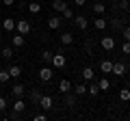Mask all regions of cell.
Wrapping results in <instances>:
<instances>
[{
    "mask_svg": "<svg viewBox=\"0 0 130 121\" xmlns=\"http://www.w3.org/2000/svg\"><path fill=\"white\" fill-rule=\"evenodd\" d=\"M52 67H54V69H63L65 65H67V58H65V54L63 52H54V54H52Z\"/></svg>",
    "mask_w": 130,
    "mask_h": 121,
    "instance_id": "cell-1",
    "label": "cell"
},
{
    "mask_svg": "<svg viewBox=\"0 0 130 121\" xmlns=\"http://www.w3.org/2000/svg\"><path fill=\"white\" fill-rule=\"evenodd\" d=\"M15 30L26 37V35L30 33V22H28V19H18V22H15Z\"/></svg>",
    "mask_w": 130,
    "mask_h": 121,
    "instance_id": "cell-2",
    "label": "cell"
},
{
    "mask_svg": "<svg viewBox=\"0 0 130 121\" xmlns=\"http://www.w3.org/2000/svg\"><path fill=\"white\" fill-rule=\"evenodd\" d=\"M39 108H41V110H52V108H54V99H52L50 95H41V99H39Z\"/></svg>",
    "mask_w": 130,
    "mask_h": 121,
    "instance_id": "cell-3",
    "label": "cell"
},
{
    "mask_svg": "<svg viewBox=\"0 0 130 121\" xmlns=\"http://www.w3.org/2000/svg\"><path fill=\"white\" fill-rule=\"evenodd\" d=\"M111 74H115L117 78H124V76L128 74V67H126L124 63H113V71Z\"/></svg>",
    "mask_w": 130,
    "mask_h": 121,
    "instance_id": "cell-4",
    "label": "cell"
},
{
    "mask_svg": "<svg viewBox=\"0 0 130 121\" xmlns=\"http://www.w3.org/2000/svg\"><path fill=\"white\" fill-rule=\"evenodd\" d=\"M100 46H102L106 52H113V50H115V39H113V37H102V39H100Z\"/></svg>",
    "mask_w": 130,
    "mask_h": 121,
    "instance_id": "cell-5",
    "label": "cell"
},
{
    "mask_svg": "<svg viewBox=\"0 0 130 121\" xmlns=\"http://www.w3.org/2000/svg\"><path fill=\"white\" fill-rule=\"evenodd\" d=\"M2 30H5V33H15V19L13 17H5L2 19Z\"/></svg>",
    "mask_w": 130,
    "mask_h": 121,
    "instance_id": "cell-6",
    "label": "cell"
},
{
    "mask_svg": "<svg viewBox=\"0 0 130 121\" xmlns=\"http://www.w3.org/2000/svg\"><path fill=\"white\" fill-rule=\"evenodd\" d=\"M61 24H63V19H61L59 15H52V17L48 19V28H50V30H59Z\"/></svg>",
    "mask_w": 130,
    "mask_h": 121,
    "instance_id": "cell-7",
    "label": "cell"
},
{
    "mask_svg": "<svg viewBox=\"0 0 130 121\" xmlns=\"http://www.w3.org/2000/svg\"><path fill=\"white\" fill-rule=\"evenodd\" d=\"M39 80H41V82H50L52 80V69L50 67H41V69H39Z\"/></svg>",
    "mask_w": 130,
    "mask_h": 121,
    "instance_id": "cell-8",
    "label": "cell"
},
{
    "mask_svg": "<svg viewBox=\"0 0 130 121\" xmlns=\"http://www.w3.org/2000/svg\"><path fill=\"white\" fill-rule=\"evenodd\" d=\"M11 43H13V48H22L24 43H26V39H24V35H20V33H11Z\"/></svg>",
    "mask_w": 130,
    "mask_h": 121,
    "instance_id": "cell-9",
    "label": "cell"
},
{
    "mask_svg": "<svg viewBox=\"0 0 130 121\" xmlns=\"http://www.w3.org/2000/svg\"><path fill=\"white\" fill-rule=\"evenodd\" d=\"M74 24L80 28V30H87V26H89V22H87L85 15H74Z\"/></svg>",
    "mask_w": 130,
    "mask_h": 121,
    "instance_id": "cell-10",
    "label": "cell"
},
{
    "mask_svg": "<svg viewBox=\"0 0 130 121\" xmlns=\"http://www.w3.org/2000/svg\"><path fill=\"white\" fill-rule=\"evenodd\" d=\"M80 76H83V80H85V82H91V80H93V76H95V71H93V67H83V74H80Z\"/></svg>",
    "mask_w": 130,
    "mask_h": 121,
    "instance_id": "cell-11",
    "label": "cell"
},
{
    "mask_svg": "<svg viewBox=\"0 0 130 121\" xmlns=\"http://www.w3.org/2000/svg\"><path fill=\"white\" fill-rule=\"evenodd\" d=\"M11 93H13V97H24V93H26V87L24 84H13V89H11Z\"/></svg>",
    "mask_w": 130,
    "mask_h": 121,
    "instance_id": "cell-12",
    "label": "cell"
},
{
    "mask_svg": "<svg viewBox=\"0 0 130 121\" xmlns=\"http://www.w3.org/2000/svg\"><path fill=\"white\" fill-rule=\"evenodd\" d=\"M67 91H72V82H70L67 78H63V80L59 82V93H63V95H65Z\"/></svg>",
    "mask_w": 130,
    "mask_h": 121,
    "instance_id": "cell-13",
    "label": "cell"
},
{
    "mask_svg": "<svg viewBox=\"0 0 130 121\" xmlns=\"http://www.w3.org/2000/svg\"><path fill=\"white\" fill-rule=\"evenodd\" d=\"M13 108L15 112H24V108H26V104H24V97H15V102H13Z\"/></svg>",
    "mask_w": 130,
    "mask_h": 121,
    "instance_id": "cell-14",
    "label": "cell"
},
{
    "mask_svg": "<svg viewBox=\"0 0 130 121\" xmlns=\"http://www.w3.org/2000/svg\"><path fill=\"white\" fill-rule=\"evenodd\" d=\"M65 106H67V108H74L76 106V93H70V91L65 93Z\"/></svg>",
    "mask_w": 130,
    "mask_h": 121,
    "instance_id": "cell-15",
    "label": "cell"
},
{
    "mask_svg": "<svg viewBox=\"0 0 130 121\" xmlns=\"http://www.w3.org/2000/svg\"><path fill=\"white\" fill-rule=\"evenodd\" d=\"M61 43H63V46H72V43H74V35L72 33H63L61 35Z\"/></svg>",
    "mask_w": 130,
    "mask_h": 121,
    "instance_id": "cell-16",
    "label": "cell"
},
{
    "mask_svg": "<svg viewBox=\"0 0 130 121\" xmlns=\"http://www.w3.org/2000/svg\"><path fill=\"white\" fill-rule=\"evenodd\" d=\"M100 71H102V74H111L113 71V63L111 61H102V63H100Z\"/></svg>",
    "mask_w": 130,
    "mask_h": 121,
    "instance_id": "cell-17",
    "label": "cell"
},
{
    "mask_svg": "<svg viewBox=\"0 0 130 121\" xmlns=\"http://www.w3.org/2000/svg\"><path fill=\"white\" fill-rule=\"evenodd\" d=\"M9 76L11 78H20V76H22V67L20 65H11L9 67Z\"/></svg>",
    "mask_w": 130,
    "mask_h": 121,
    "instance_id": "cell-18",
    "label": "cell"
},
{
    "mask_svg": "<svg viewBox=\"0 0 130 121\" xmlns=\"http://www.w3.org/2000/svg\"><path fill=\"white\" fill-rule=\"evenodd\" d=\"M93 13H98V15H102L104 11H106V5H104V2H93Z\"/></svg>",
    "mask_w": 130,
    "mask_h": 121,
    "instance_id": "cell-19",
    "label": "cell"
},
{
    "mask_svg": "<svg viewBox=\"0 0 130 121\" xmlns=\"http://www.w3.org/2000/svg\"><path fill=\"white\" fill-rule=\"evenodd\" d=\"M65 7H67V2H65V0H54V2H52V9H54L56 13H61Z\"/></svg>",
    "mask_w": 130,
    "mask_h": 121,
    "instance_id": "cell-20",
    "label": "cell"
},
{
    "mask_svg": "<svg viewBox=\"0 0 130 121\" xmlns=\"http://www.w3.org/2000/svg\"><path fill=\"white\" fill-rule=\"evenodd\" d=\"M93 26H95L98 30H104V28L108 26V22H106L104 17H98V19H93Z\"/></svg>",
    "mask_w": 130,
    "mask_h": 121,
    "instance_id": "cell-21",
    "label": "cell"
},
{
    "mask_svg": "<svg viewBox=\"0 0 130 121\" xmlns=\"http://www.w3.org/2000/svg\"><path fill=\"white\" fill-rule=\"evenodd\" d=\"M28 11H30L32 15L41 13V2H30V5H28Z\"/></svg>",
    "mask_w": 130,
    "mask_h": 121,
    "instance_id": "cell-22",
    "label": "cell"
},
{
    "mask_svg": "<svg viewBox=\"0 0 130 121\" xmlns=\"http://www.w3.org/2000/svg\"><path fill=\"white\" fill-rule=\"evenodd\" d=\"M39 99H41V91H39V89H32V91H30V102L32 104H39Z\"/></svg>",
    "mask_w": 130,
    "mask_h": 121,
    "instance_id": "cell-23",
    "label": "cell"
},
{
    "mask_svg": "<svg viewBox=\"0 0 130 121\" xmlns=\"http://www.w3.org/2000/svg\"><path fill=\"white\" fill-rule=\"evenodd\" d=\"M0 56H2L5 61L13 58V48H2V52H0Z\"/></svg>",
    "mask_w": 130,
    "mask_h": 121,
    "instance_id": "cell-24",
    "label": "cell"
},
{
    "mask_svg": "<svg viewBox=\"0 0 130 121\" xmlns=\"http://www.w3.org/2000/svg\"><path fill=\"white\" fill-rule=\"evenodd\" d=\"M74 93L76 95H85V93H87V84H85V82L76 84V87H74Z\"/></svg>",
    "mask_w": 130,
    "mask_h": 121,
    "instance_id": "cell-25",
    "label": "cell"
},
{
    "mask_svg": "<svg viewBox=\"0 0 130 121\" xmlns=\"http://www.w3.org/2000/svg\"><path fill=\"white\" fill-rule=\"evenodd\" d=\"M87 93L91 95V97H95V95L100 93V87H98V84H93V82H91V84H89V87H87Z\"/></svg>",
    "mask_w": 130,
    "mask_h": 121,
    "instance_id": "cell-26",
    "label": "cell"
},
{
    "mask_svg": "<svg viewBox=\"0 0 130 121\" xmlns=\"http://www.w3.org/2000/svg\"><path fill=\"white\" fill-rule=\"evenodd\" d=\"M119 99L121 102H130V89H121L119 91Z\"/></svg>",
    "mask_w": 130,
    "mask_h": 121,
    "instance_id": "cell-27",
    "label": "cell"
},
{
    "mask_svg": "<svg viewBox=\"0 0 130 121\" xmlns=\"http://www.w3.org/2000/svg\"><path fill=\"white\" fill-rule=\"evenodd\" d=\"M9 80H11V76H9V69H2V71H0V82H2V84H7Z\"/></svg>",
    "mask_w": 130,
    "mask_h": 121,
    "instance_id": "cell-28",
    "label": "cell"
},
{
    "mask_svg": "<svg viewBox=\"0 0 130 121\" xmlns=\"http://www.w3.org/2000/svg\"><path fill=\"white\" fill-rule=\"evenodd\" d=\"M98 87H100V91H108V89H111V84H108V78H102L100 82H98Z\"/></svg>",
    "mask_w": 130,
    "mask_h": 121,
    "instance_id": "cell-29",
    "label": "cell"
},
{
    "mask_svg": "<svg viewBox=\"0 0 130 121\" xmlns=\"http://www.w3.org/2000/svg\"><path fill=\"white\" fill-rule=\"evenodd\" d=\"M52 54H54V52L43 50V52H41V61H43V63H50V61H52Z\"/></svg>",
    "mask_w": 130,
    "mask_h": 121,
    "instance_id": "cell-30",
    "label": "cell"
},
{
    "mask_svg": "<svg viewBox=\"0 0 130 121\" xmlns=\"http://www.w3.org/2000/svg\"><path fill=\"white\" fill-rule=\"evenodd\" d=\"M61 13H63V17H65V19H74V11H72L70 7H65V9L61 11Z\"/></svg>",
    "mask_w": 130,
    "mask_h": 121,
    "instance_id": "cell-31",
    "label": "cell"
},
{
    "mask_svg": "<svg viewBox=\"0 0 130 121\" xmlns=\"http://www.w3.org/2000/svg\"><path fill=\"white\" fill-rule=\"evenodd\" d=\"M111 26L115 28V30H121V28H124V26H121V19H119V17H113V19H111Z\"/></svg>",
    "mask_w": 130,
    "mask_h": 121,
    "instance_id": "cell-32",
    "label": "cell"
},
{
    "mask_svg": "<svg viewBox=\"0 0 130 121\" xmlns=\"http://www.w3.org/2000/svg\"><path fill=\"white\" fill-rule=\"evenodd\" d=\"M117 7H119L121 11H128L130 9V2H128V0H117Z\"/></svg>",
    "mask_w": 130,
    "mask_h": 121,
    "instance_id": "cell-33",
    "label": "cell"
},
{
    "mask_svg": "<svg viewBox=\"0 0 130 121\" xmlns=\"http://www.w3.org/2000/svg\"><path fill=\"white\" fill-rule=\"evenodd\" d=\"M121 35H124V41H130V26L121 28Z\"/></svg>",
    "mask_w": 130,
    "mask_h": 121,
    "instance_id": "cell-34",
    "label": "cell"
},
{
    "mask_svg": "<svg viewBox=\"0 0 130 121\" xmlns=\"http://www.w3.org/2000/svg\"><path fill=\"white\" fill-rule=\"evenodd\" d=\"M32 119H35V121H46V119H48V115H46V112H37Z\"/></svg>",
    "mask_w": 130,
    "mask_h": 121,
    "instance_id": "cell-35",
    "label": "cell"
},
{
    "mask_svg": "<svg viewBox=\"0 0 130 121\" xmlns=\"http://www.w3.org/2000/svg\"><path fill=\"white\" fill-rule=\"evenodd\" d=\"M121 52H124V54H130V41H124V46H121Z\"/></svg>",
    "mask_w": 130,
    "mask_h": 121,
    "instance_id": "cell-36",
    "label": "cell"
},
{
    "mask_svg": "<svg viewBox=\"0 0 130 121\" xmlns=\"http://www.w3.org/2000/svg\"><path fill=\"white\" fill-rule=\"evenodd\" d=\"M7 106H9V104H7V99H5V97H2V95H0V112L5 110V108H7Z\"/></svg>",
    "mask_w": 130,
    "mask_h": 121,
    "instance_id": "cell-37",
    "label": "cell"
},
{
    "mask_svg": "<svg viewBox=\"0 0 130 121\" xmlns=\"http://www.w3.org/2000/svg\"><path fill=\"white\" fill-rule=\"evenodd\" d=\"M85 2H87V0H74V5H76V7H83Z\"/></svg>",
    "mask_w": 130,
    "mask_h": 121,
    "instance_id": "cell-38",
    "label": "cell"
},
{
    "mask_svg": "<svg viewBox=\"0 0 130 121\" xmlns=\"http://www.w3.org/2000/svg\"><path fill=\"white\" fill-rule=\"evenodd\" d=\"M13 2H15V0H5V5H7V7H11Z\"/></svg>",
    "mask_w": 130,
    "mask_h": 121,
    "instance_id": "cell-39",
    "label": "cell"
},
{
    "mask_svg": "<svg viewBox=\"0 0 130 121\" xmlns=\"http://www.w3.org/2000/svg\"><path fill=\"white\" fill-rule=\"evenodd\" d=\"M2 37H5V33H2V28H0V41H2Z\"/></svg>",
    "mask_w": 130,
    "mask_h": 121,
    "instance_id": "cell-40",
    "label": "cell"
},
{
    "mask_svg": "<svg viewBox=\"0 0 130 121\" xmlns=\"http://www.w3.org/2000/svg\"><path fill=\"white\" fill-rule=\"evenodd\" d=\"M0 28H2V19H0Z\"/></svg>",
    "mask_w": 130,
    "mask_h": 121,
    "instance_id": "cell-41",
    "label": "cell"
},
{
    "mask_svg": "<svg viewBox=\"0 0 130 121\" xmlns=\"http://www.w3.org/2000/svg\"><path fill=\"white\" fill-rule=\"evenodd\" d=\"M128 2H130V0H128Z\"/></svg>",
    "mask_w": 130,
    "mask_h": 121,
    "instance_id": "cell-42",
    "label": "cell"
}]
</instances>
